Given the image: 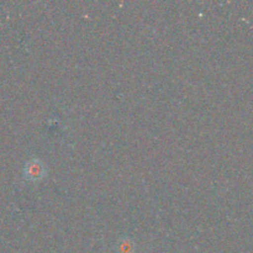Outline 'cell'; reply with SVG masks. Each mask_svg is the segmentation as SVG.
Wrapping results in <instances>:
<instances>
[{"instance_id":"6da1fadb","label":"cell","mask_w":253,"mask_h":253,"mask_svg":"<svg viewBox=\"0 0 253 253\" xmlns=\"http://www.w3.org/2000/svg\"><path fill=\"white\" fill-rule=\"evenodd\" d=\"M29 170H30V175H31L32 178H39L41 177L42 172H43V168L40 166L39 162H32L31 166H30Z\"/></svg>"}]
</instances>
